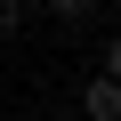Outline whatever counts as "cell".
<instances>
[{"label": "cell", "instance_id": "6da1fadb", "mask_svg": "<svg viewBox=\"0 0 121 121\" xmlns=\"http://www.w3.org/2000/svg\"><path fill=\"white\" fill-rule=\"evenodd\" d=\"M81 121H121V81H113V73L81 81Z\"/></svg>", "mask_w": 121, "mask_h": 121}, {"label": "cell", "instance_id": "7a4b0ae2", "mask_svg": "<svg viewBox=\"0 0 121 121\" xmlns=\"http://www.w3.org/2000/svg\"><path fill=\"white\" fill-rule=\"evenodd\" d=\"M40 8H48V16H56V24H73V32H81V24H89V16H97V0H40Z\"/></svg>", "mask_w": 121, "mask_h": 121}, {"label": "cell", "instance_id": "3957f363", "mask_svg": "<svg viewBox=\"0 0 121 121\" xmlns=\"http://www.w3.org/2000/svg\"><path fill=\"white\" fill-rule=\"evenodd\" d=\"M24 24H32V8H24V0H0V40H16Z\"/></svg>", "mask_w": 121, "mask_h": 121}, {"label": "cell", "instance_id": "277c9868", "mask_svg": "<svg viewBox=\"0 0 121 121\" xmlns=\"http://www.w3.org/2000/svg\"><path fill=\"white\" fill-rule=\"evenodd\" d=\"M97 73H113V81H121V32L105 40V56H97Z\"/></svg>", "mask_w": 121, "mask_h": 121}]
</instances>
